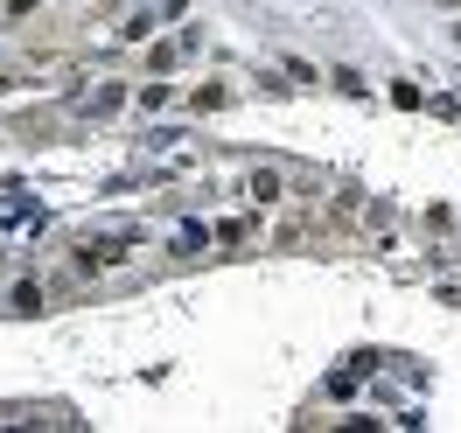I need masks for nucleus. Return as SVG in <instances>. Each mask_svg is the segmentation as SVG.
<instances>
[{
    "label": "nucleus",
    "mask_w": 461,
    "mask_h": 433,
    "mask_svg": "<svg viewBox=\"0 0 461 433\" xmlns=\"http://www.w3.org/2000/svg\"><path fill=\"white\" fill-rule=\"evenodd\" d=\"M29 7H35V0H7V14H29Z\"/></svg>",
    "instance_id": "nucleus-6"
},
{
    "label": "nucleus",
    "mask_w": 461,
    "mask_h": 433,
    "mask_svg": "<svg viewBox=\"0 0 461 433\" xmlns=\"http://www.w3.org/2000/svg\"><path fill=\"white\" fill-rule=\"evenodd\" d=\"M119 105H126V85H98V91H85V98H77V113H91V119L119 113Z\"/></svg>",
    "instance_id": "nucleus-3"
},
{
    "label": "nucleus",
    "mask_w": 461,
    "mask_h": 433,
    "mask_svg": "<svg viewBox=\"0 0 461 433\" xmlns=\"http://www.w3.org/2000/svg\"><path fill=\"white\" fill-rule=\"evenodd\" d=\"M252 231H259L252 217H230V224H217V245H252Z\"/></svg>",
    "instance_id": "nucleus-5"
},
{
    "label": "nucleus",
    "mask_w": 461,
    "mask_h": 433,
    "mask_svg": "<svg viewBox=\"0 0 461 433\" xmlns=\"http://www.w3.org/2000/svg\"><path fill=\"white\" fill-rule=\"evenodd\" d=\"M42 301H50L42 280H22V287H14V315H42Z\"/></svg>",
    "instance_id": "nucleus-4"
},
{
    "label": "nucleus",
    "mask_w": 461,
    "mask_h": 433,
    "mask_svg": "<svg viewBox=\"0 0 461 433\" xmlns=\"http://www.w3.org/2000/svg\"><path fill=\"white\" fill-rule=\"evenodd\" d=\"M245 196H252V203H280V196H287V175H280V168H252V175H245Z\"/></svg>",
    "instance_id": "nucleus-2"
},
{
    "label": "nucleus",
    "mask_w": 461,
    "mask_h": 433,
    "mask_svg": "<svg viewBox=\"0 0 461 433\" xmlns=\"http://www.w3.org/2000/svg\"><path fill=\"white\" fill-rule=\"evenodd\" d=\"M126 252H119V238H85L77 252H70V273L77 280H91V273H105V266H119Z\"/></svg>",
    "instance_id": "nucleus-1"
}]
</instances>
